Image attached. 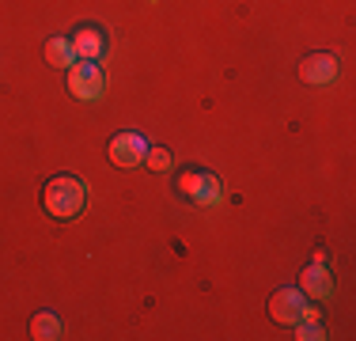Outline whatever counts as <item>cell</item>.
I'll return each instance as SVG.
<instances>
[{"label": "cell", "mask_w": 356, "mask_h": 341, "mask_svg": "<svg viewBox=\"0 0 356 341\" xmlns=\"http://www.w3.org/2000/svg\"><path fill=\"white\" fill-rule=\"evenodd\" d=\"M144 152H148V144H144L140 133H114L106 144V156L114 167H137L144 164Z\"/></svg>", "instance_id": "5"}, {"label": "cell", "mask_w": 356, "mask_h": 341, "mask_svg": "<svg viewBox=\"0 0 356 341\" xmlns=\"http://www.w3.org/2000/svg\"><path fill=\"white\" fill-rule=\"evenodd\" d=\"M61 334H65L61 315H54V311H38V315H31V338H35V341H57Z\"/></svg>", "instance_id": "9"}, {"label": "cell", "mask_w": 356, "mask_h": 341, "mask_svg": "<svg viewBox=\"0 0 356 341\" xmlns=\"http://www.w3.org/2000/svg\"><path fill=\"white\" fill-rule=\"evenodd\" d=\"M334 288H337V280H334V273L322 266V262H315V266H307L300 273V292L307 296V300H330Z\"/></svg>", "instance_id": "7"}, {"label": "cell", "mask_w": 356, "mask_h": 341, "mask_svg": "<svg viewBox=\"0 0 356 341\" xmlns=\"http://www.w3.org/2000/svg\"><path fill=\"white\" fill-rule=\"evenodd\" d=\"M88 205V186L76 175H54L42 190V209L54 220H76Z\"/></svg>", "instance_id": "1"}, {"label": "cell", "mask_w": 356, "mask_h": 341, "mask_svg": "<svg viewBox=\"0 0 356 341\" xmlns=\"http://www.w3.org/2000/svg\"><path fill=\"white\" fill-rule=\"evenodd\" d=\"M72 49H76V61H99L106 49V38L99 27H80L72 34Z\"/></svg>", "instance_id": "8"}, {"label": "cell", "mask_w": 356, "mask_h": 341, "mask_svg": "<svg viewBox=\"0 0 356 341\" xmlns=\"http://www.w3.org/2000/svg\"><path fill=\"white\" fill-rule=\"evenodd\" d=\"M300 80L311 88H326L337 80V57L334 54H307L300 65Z\"/></svg>", "instance_id": "6"}, {"label": "cell", "mask_w": 356, "mask_h": 341, "mask_svg": "<svg viewBox=\"0 0 356 341\" xmlns=\"http://www.w3.org/2000/svg\"><path fill=\"white\" fill-rule=\"evenodd\" d=\"M42 54H46V65L54 68H72L76 65V49H72V38H49L46 46H42Z\"/></svg>", "instance_id": "10"}, {"label": "cell", "mask_w": 356, "mask_h": 341, "mask_svg": "<svg viewBox=\"0 0 356 341\" xmlns=\"http://www.w3.org/2000/svg\"><path fill=\"white\" fill-rule=\"evenodd\" d=\"M178 193H182V198H190L193 205H201V209L220 205V198H224L220 178L213 175V170H197V167H186L182 175H178Z\"/></svg>", "instance_id": "2"}, {"label": "cell", "mask_w": 356, "mask_h": 341, "mask_svg": "<svg viewBox=\"0 0 356 341\" xmlns=\"http://www.w3.org/2000/svg\"><path fill=\"white\" fill-rule=\"evenodd\" d=\"M69 91H72V99H80V102L103 99V91H106L103 68H99L95 61H76L69 68Z\"/></svg>", "instance_id": "4"}, {"label": "cell", "mask_w": 356, "mask_h": 341, "mask_svg": "<svg viewBox=\"0 0 356 341\" xmlns=\"http://www.w3.org/2000/svg\"><path fill=\"white\" fill-rule=\"evenodd\" d=\"M269 315H273V322H281V326H296V322H303V319H315V307L307 303V296H303L300 288H277L273 300H269Z\"/></svg>", "instance_id": "3"}, {"label": "cell", "mask_w": 356, "mask_h": 341, "mask_svg": "<svg viewBox=\"0 0 356 341\" xmlns=\"http://www.w3.org/2000/svg\"><path fill=\"white\" fill-rule=\"evenodd\" d=\"M296 326H300V334H296V338H307V341H318L322 338V330H318V322L315 319H303V322H296Z\"/></svg>", "instance_id": "12"}, {"label": "cell", "mask_w": 356, "mask_h": 341, "mask_svg": "<svg viewBox=\"0 0 356 341\" xmlns=\"http://www.w3.org/2000/svg\"><path fill=\"white\" fill-rule=\"evenodd\" d=\"M144 164H148L152 170H167V167H171V152H167V148H148V152H144Z\"/></svg>", "instance_id": "11"}]
</instances>
